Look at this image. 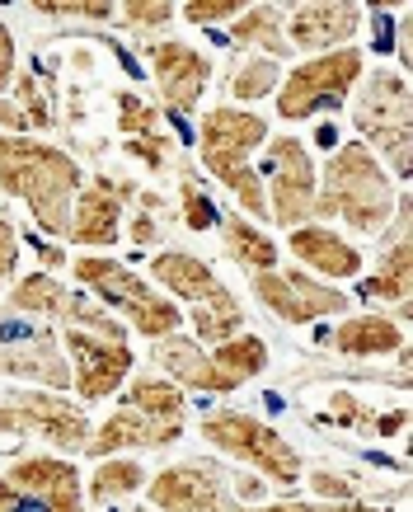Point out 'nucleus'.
Segmentation results:
<instances>
[{"instance_id": "6", "label": "nucleus", "mask_w": 413, "mask_h": 512, "mask_svg": "<svg viewBox=\"0 0 413 512\" xmlns=\"http://www.w3.org/2000/svg\"><path fill=\"white\" fill-rule=\"evenodd\" d=\"M76 278L90 287V292H99L113 306V311L123 315L127 325L137 329V334H146V339H169L174 329H179V306L169 301V296H160L146 278H137L127 264H118V259H99V254H85V259H76Z\"/></svg>"}, {"instance_id": "29", "label": "nucleus", "mask_w": 413, "mask_h": 512, "mask_svg": "<svg viewBox=\"0 0 413 512\" xmlns=\"http://www.w3.org/2000/svg\"><path fill=\"white\" fill-rule=\"evenodd\" d=\"M118 127H123L127 137H155L160 118H155V109L141 99V94L118 90Z\"/></svg>"}, {"instance_id": "24", "label": "nucleus", "mask_w": 413, "mask_h": 512, "mask_svg": "<svg viewBox=\"0 0 413 512\" xmlns=\"http://www.w3.org/2000/svg\"><path fill=\"white\" fill-rule=\"evenodd\" d=\"M66 301H71V292H66L52 273H29V278L15 282V292H10V311L38 315V320H47V325H52V320H62Z\"/></svg>"}, {"instance_id": "9", "label": "nucleus", "mask_w": 413, "mask_h": 512, "mask_svg": "<svg viewBox=\"0 0 413 512\" xmlns=\"http://www.w3.org/2000/svg\"><path fill=\"white\" fill-rule=\"evenodd\" d=\"M357 80H362V52L357 47H338V52L310 57L277 85V113L287 123H301L310 113L343 109V99L357 90Z\"/></svg>"}, {"instance_id": "5", "label": "nucleus", "mask_w": 413, "mask_h": 512, "mask_svg": "<svg viewBox=\"0 0 413 512\" xmlns=\"http://www.w3.org/2000/svg\"><path fill=\"white\" fill-rule=\"evenodd\" d=\"M202 437H207L216 451H226L230 461L254 466L263 480L282 484V489H291V484L306 475V461L296 456V447H291L277 428H268L263 419H254V414H240V409H216V414L202 419Z\"/></svg>"}, {"instance_id": "33", "label": "nucleus", "mask_w": 413, "mask_h": 512, "mask_svg": "<svg viewBox=\"0 0 413 512\" xmlns=\"http://www.w3.org/2000/svg\"><path fill=\"white\" fill-rule=\"evenodd\" d=\"M329 414H334L343 428H371V423H376V414H371V409L357 400L352 390H334V400H329Z\"/></svg>"}, {"instance_id": "17", "label": "nucleus", "mask_w": 413, "mask_h": 512, "mask_svg": "<svg viewBox=\"0 0 413 512\" xmlns=\"http://www.w3.org/2000/svg\"><path fill=\"white\" fill-rule=\"evenodd\" d=\"M151 278L160 282L165 292L179 296V301L198 306V311H230V306H240V301L230 296V287L216 278L212 268L202 264V259H193V254H179V249L155 254Z\"/></svg>"}, {"instance_id": "28", "label": "nucleus", "mask_w": 413, "mask_h": 512, "mask_svg": "<svg viewBox=\"0 0 413 512\" xmlns=\"http://www.w3.org/2000/svg\"><path fill=\"white\" fill-rule=\"evenodd\" d=\"M179 15L169 0H132V5H118V24L123 29H137V33H151V29H165L169 19Z\"/></svg>"}, {"instance_id": "21", "label": "nucleus", "mask_w": 413, "mask_h": 512, "mask_svg": "<svg viewBox=\"0 0 413 512\" xmlns=\"http://www.w3.org/2000/svg\"><path fill=\"white\" fill-rule=\"evenodd\" d=\"M287 249L306 268H315L320 278H357L362 273V249L329 226H296Z\"/></svg>"}, {"instance_id": "38", "label": "nucleus", "mask_w": 413, "mask_h": 512, "mask_svg": "<svg viewBox=\"0 0 413 512\" xmlns=\"http://www.w3.org/2000/svg\"><path fill=\"white\" fill-rule=\"evenodd\" d=\"M310 489H315L324 503H348L352 498V484L338 480L334 470H310Z\"/></svg>"}, {"instance_id": "42", "label": "nucleus", "mask_w": 413, "mask_h": 512, "mask_svg": "<svg viewBox=\"0 0 413 512\" xmlns=\"http://www.w3.org/2000/svg\"><path fill=\"white\" fill-rule=\"evenodd\" d=\"M38 259H43L47 273H57V268L66 264V254H62V249H57V245H43V240H38Z\"/></svg>"}, {"instance_id": "35", "label": "nucleus", "mask_w": 413, "mask_h": 512, "mask_svg": "<svg viewBox=\"0 0 413 512\" xmlns=\"http://www.w3.org/2000/svg\"><path fill=\"white\" fill-rule=\"evenodd\" d=\"M19 109H24L29 127H47V123H52V113H47V99H43V90H38V80H33V76L19 80Z\"/></svg>"}, {"instance_id": "34", "label": "nucleus", "mask_w": 413, "mask_h": 512, "mask_svg": "<svg viewBox=\"0 0 413 512\" xmlns=\"http://www.w3.org/2000/svg\"><path fill=\"white\" fill-rule=\"evenodd\" d=\"M240 10H245L240 0H188L179 15H184L188 24H221V19L240 15Z\"/></svg>"}, {"instance_id": "30", "label": "nucleus", "mask_w": 413, "mask_h": 512, "mask_svg": "<svg viewBox=\"0 0 413 512\" xmlns=\"http://www.w3.org/2000/svg\"><path fill=\"white\" fill-rule=\"evenodd\" d=\"M33 10L38 15H57V19H94V24L118 15V5H108V0H38Z\"/></svg>"}, {"instance_id": "20", "label": "nucleus", "mask_w": 413, "mask_h": 512, "mask_svg": "<svg viewBox=\"0 0 413 512\" xmlns=\"http://www.w3.org/2000/svg\"><path fill=\"white\" fill-rule=\"evenodd\" d=\"M362 292L371 301H381V306H395L399 320L409 315V207H404V198L395 207V235L376 259V273L362 282Z\"/></svg>"}, {"instance_id": "43", "label": "nucleus", "mask_w": 413, "mask_h": 512, "mask_svg": "<svg viewBox=\"0 0 413 512\" xmlns=\"http://www.w3.org/2000/svg\"><path fill=\"white\" fill-rule=\"evenodd\" d=\"M118 512H155V508H141V503H132V508H118Z\"/></svg>"}, {"instance_id": "39", "label": "nucleus", "mask_w": 413, "mask_h": 512, "mask_svg": "<svg viewBox=\"0 0 413 512\" xmlns=\"http://www.w3.org/2000/svg\"><path fill=\"white\" fill-rule=\"evenodd\" d=\"M15 80V38L5 29V19H0V99H5V85Z\"/></svg>"}, {"instance_id": "23", "label": "nucleus", "mask_w": 413, "mask_h": 512, "mask_svg": "<svg viewBox=\"0 0 413 512\" xmlns=\"http://www.w3.org/2000/svg\"><path fill=\"white\" fill-rule=\"evenodd\" d=\"M230 43L254 47V52H268V62L287 57V15L277 5H245L240 19H230Z\"/></svg>"}, {"instance_id": "3", "label": "nucleus", "mask_w": 413, "mask_h": 512, "mask_svg": "<svg viewBox=\"0 0 413 512\" xmlns=\"http://www.w3.org/2000/svg\"><path fill=\"white\" fill-rule=\"evenodd\" d=\"M399 193L385 165L362 141L338 146L315 184V217H343L357 235H381L395 221Z\"/></svg>"}, {"instance_id": "31", "label": "nucleus", "mask_w": 413, "mask_h": 512, "mask_svg": "<svg viewBox=\"0 0 413 512\" xmlns=\"http://www.w3.org/2000/svg\"><path fill=\"white\" fill-rule=\"evenodd\" d=\"M179 198H184V221H188V226H193V231H212V226H216V207H212V198L198 188V179H193V174H184Z\"/></svg>"}, {"instance_id": "26", "label": "nucleus", "mask_w": 413, "mask_h": 512, "mask_svg": "<svg viewBox=\"0 0 413 512\" xmlns=\"http://www.w3.org/2000/svg\"><path fill=\"white\" fill-rule=\"evenodd\" d=\"M226 249L235 264H245L249 273H268L277 268V245L268 240V231L249 226L245 217H226Z\"/></svg>"}, {"instance_id": "13", "label": "nucleus", "mask_w": 413, "mask_h": 512, "mask_svg": "<svg viewBox=\"0 0 413 512\" xmlns=\"http://www.w3.org/2000/svg\"><path fill=\"white\" fill-rule=\"evenodd\" d=\"M62 348H66V362H71V386L80 390V400H108L132 376V348L118 334L66 329Z\"/></svg>"}, {"instance_id": "7", "label": "nucleus", "mask_w": 413, "mask_h": 512, "mask_svg": "<svg viewBox=\"0 0 413 512\" xmlns=\"http://www.w3.org/2000/svg\"><path fill=\"white\" fill-rule=\"evenodd\" d=\"M352 123L362 132V146H367L376 160H385L399 179H409V85L399 71H371L357 90V104H352Z\"/></svg>"}, {"instance_id": "1", "label": "nucleus", "mask_w": 413, "mask_h": 512, "mask_svg": "<svg viewBox=\"0 0 413 512\" xmlns=\"http://www.w3.org/2000/svg\"><path fill=\"white\" fill-rule=\"evenodd\" d=\"M0 188L29 207L47 235H66L80 193V165L47 141L0 137Z\"/></svg>"}, {"instance_id": "19", "label": "nucleus", "mask_w": 413, "mask_h": 512, "mask_svg": "<svg viewBox=\"0 0 413 512\" xmlns=\"http://www.w3.org/2000/svg\"><path fill=\"white\" fill-rule=\"evenodd\" d=\"M132 193V184H113V179H94L90 188L76 193L71 207V240L80 245H113L118 240V221H123V202Z\"/></svg>"}, {"instance_id": "4", "label": "nucleus", "mask_w": 413, "mask_h": 512, "mask_svg": "<svg viewBox=\"0 0 413 512\" xmlns=\"http://www.w3.org/2000/svg\"><path fill=\"white\" fill-rule=\"evenodd\" d=\"M268 146V123L259 113H245V109H221L202 113V127H198V151H202V165L212 174L216 184H226L235 193V202L245 207L249 217H268V198H263V179L259 170L249 165V156Z\"/></svg>"}, {"instance_id": "2", "label": "nucleus", "mask_w": 413, "mask_h": 512, "mask_svg": "<svg viewBox=\"0 0 413 512\" xmlns=\"http://www.w3.org/2000/svg\"><path fill=\"white\" fill-rule=\"evenodd\" d=\"M184 414H188V400L169 376H155V372L132 376L123 404L94 428L85 451H90L94 461H108L118 451L169 447V442L184 437Z\"/></svg>"}, {"instance_id": "16", "label": "nucleus", "mask_w": 413, "mask_h": 512, "mask_svg": "<svg viewBox=\"0 0 413 512\" xmlns=\"http://www.w3.org/2000/svg\"><path fill=\"white\" fill-rule=\"evenodd\" d=\"M146 62L155 71V85L165 94V104L174 113H193L198 109L202 90H207V80H212V62H207V52H198L193 43H151L146 47Z\"/></svg>"}, {"instance_id": "11", "label": "nucleus", "mask_w": 413, "mask_h": 512, "mask_svg": "<svg viewBox=\"0 0 413 512\" xmlns=\"http://www.w3.org/2000/svg\"><path fill=\"white\" fill-rule=\"evenodd\" d=\"M0 433L43 437L57 451H85L90 442V419L76 400L57 390H5L0 400Z\"/></svg>"}, {"instance_id": "15", "label": "nucleus", "mask_w": 413, "mask_h": 512, "mask_svg": "<svg viewBox=\"0 0 413 512\" xmlns=\"http://www.w3.org/2000/svg\"><path fill=\"white\" fill-rule=\"evenodd\" d=\"M146 494H151L155 512H235L226 475H221V466L207 461V456L165 466L146 484Z\"/></svg>"}, {"instance_id": "41", "label": "nucleus", "mask_w": 413, "mask_h": 512, "mask_svg": "<svg viewBox=\"0 0 413 512\" xmlns=\"http://www.w3.org/2000/svg\"><path fill=\"white\" fill-rule=\"evenodd\" d=\"M399 428H404V409H390V414H376V423H371V433H381V437H395Z\"/></svg>"}, {"instance_id": "36", "label": "nucleus", "mask_w": 413, "mask_h": 512, "mask_svg": "<svg viewBox=\"0 0 413 512\" xmlns=\"http://www.w3.org/2000/svg\"><path fill=\"white\" fill-rule=\"evenodd\" d=\"M127 156H137V160H146L151 170H165L169 165V141L155 132V137H127V146H123Z\"/></svg>"}, {"instance_id": "37", "label": "nucleus", "mask_w": 413, "mask_h": 512, "mask_svg": "<svg viewBox=\"0 0 413 512\" xmlns=\"http://www.w3.org/2000/svg\"><path fill=\"white\" fill-rule=\"evenodd\" d=\"M15 264H19V235L10 226V217L0 212V287H5V278H15Z\"/></svg>"}, {"instance_id": "25", "label": "nucleus", "mask_w": 413, "mask_h": 512, "mask_svg": "<svg viewBox=\"0 0 413 512\" xmlns=\"http://www.w3.org/2000/svg\"><path fill=\"white\" fill-rule=\"evenodd\" d=\"M137 489H146V470L137 461H127V456H108V461L94 466L90 484H85V498L90 503H123Z\"/></svg>"}, {"instance_id": "32", "label": "nucleus", "mask_w": 413, "mask_h": 512, "mask_svg": "<svg viewBox=\"0 0 413 512\" xmlns=\"http://www.w3.org/2000/svg\"><path fill=\"white\" fill-rule=\"evenodd\" d=\"M235 512H390L381 503H357V498H348V503H296V498H287V503H263V508H235Z\"/></svg>"}, {"instance_id": "14", "label": "nucleus", "mask_w": 413, "mask_h": 512, "mask_svg": "<svg viewBox=\"0 0 413 512\" xmlns=\"http://www.w3.org/2000/svg\"><path fill=\"white\" fill-rule=\"evenodd\" d=\"M254 296H259L263 306L277 315V320H287V325H315L324 315H343L348 311V296L343 287H329L320 278H306V273H254Z\"/></svg>"}, {"instance_id": "10", "label": "nucleus", "mask_w": 413, "mask_h": 512, "mask_svg": "<svg viewBox=\"0 0 413 512\" xmlns=\"http://www.w3.org/2000/svg\"><path fill=\"white\" fill-rule=\"evenodd\" d=\"M0 512H85L80 470L62 456H19L0 470Z\"/></svg>"}, {"instance_id": "22", "label": "nucleus", "mask_w": 413, "mask_h": 512, "mask_svg": "<svg viewBox=\"0 0 413 512\" xmlns=\"http://www.w3.org/2000/svg\"><path fill=\"white\" fill-rule=\"evenodd\" d=\"M334 348L343 357H390L404 353V325L395 315H352L334 329Z\"/></svg>"}, {"instance_id": "27", "label": "nucleus", "mask_w": 413, "mask_h": 512, "mask_svg": "<svg viewBox=\"0 0 413 512\" xmlns=\"http://www.w3.org/2000/svg\"><path fill=\"white\" fill-rule=\"evenodd\" d=\"M282 85V71L268 57H249L230 71V99H268Z\"/></svg>"}, {"instance_id": "18", "label": "nucleus", "mask_w": 413, "mask_h": 512, "mask_svg": "<svg viewBox=\"0 0 413 512\" xmlns=\"http://www.w3.org/2000/svg\"><path fill=\"white\" fill-rule=\"evenodd\" d=\"M362 29V5H296L287 15V43L301 52H338Z\"/></svg>"}, {"instance_id": "12", "label": "nucleus", "mask_w": 413, "mask_h": 512, "mask_svg": "<svg viewBox=\"0 0 413 512\" xmlns=\"http://www.w3.org/2000/svg\"><path fill=\"white\" fill-rule=\"evenodd\" d=\"M263 174H268V217L277 226H310L315 217V184H320V170H315V156L301 137H273L268 141V156H263Z\"/></svg>"}, {"instance_id": "8", "label": "nucleus", "mask_w": 413, "mask_h": 512, "mask_svg": "<svg viewBox=\"0 0 413 512\" xmlns=\"http://www.w3.org/2000/svg\"><path fill=\"white\" fill-rule=\"evenodd\" d=\"M0 376L33 381L43 390H66L71 386V362H66L62 334L38 315L0 311Z\"/></svg>"}, {"instance_id": "40", "label": "nucleus", "mask_w": 413, "mask_h": 512, "mask_svg": "<svg viewBox=\"0 0 413 512\" xmlns=\"http://www.w3.org/2000/svg\"><path fill=\"white\" fill-rule=\"evenodd\" d=\"M24 127H29L24 109L10 104V99H0V137H24Z\"/></svg>"}]
</instances>
